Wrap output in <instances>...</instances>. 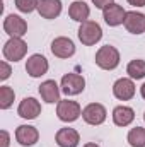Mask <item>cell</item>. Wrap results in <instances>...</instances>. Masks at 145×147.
Returning <instances> with one entry per match:
<instances>
[{
    "mask_svg": "<svg viewBox=\"0 0 145 147\" xmlns=\"http://www.w3.org/2000/svg\"><path fill=\"white\" fill-rule=\"evenodd\" d=\"M96 65L103 70H114L119 65V51L111 45L101 46L96 53Z\"/></svg>",
    "mask_w": 145,
    "mask_h": 147,
    "instance_id": "1",
    "label": "cell"
},
{
    "mask_svg": "<svg viewBox=\"0 0 145 147\" xmlns=\"http://www.w3.org/2000/svg\"><path fill=\"white\" fill-rule=\"evenodd\" d=\"M103 38V29L97 22L94 21H85L80 24L79 28V39L82 41V45L85 46H92L96 45L99 39Z\"/></svg>",
    "mask_w": 145,
    "mask_h": 147,
    "instance_id": "2",
    "label": "cell"
},
{
    "mask_svg": "<svg viewBox=\"0 0 145 147\" xmlns=\"http://www.w3.org/2000/svg\"><path fill=\"white\" fill-rule=\"evenodd\" d=\"M26 51H28V45L22 41V38H10L3 45V50H2L5 60H9V62H19V60H22L24 55H26Z\"/></svg>",
    "mask_w": 145,
    "mask_h": 147,
    "instance_id": "3",
    "label": "cell"
},
{
    "mask_svg": "<svg viewBox=\"0 0 145 147\" xmlns=\"http://www.w3.org/2000/svg\"><path fill=\"white\" fill-rule=\"evenodd\" d=\"M62 92L67 94V96H77L80 94L84 89H85V79L80 75V74H65L62 77Z\"/></svg>",
    "mask_w": 145,
    "mask_h": 147,
    "instance_id": "4",
    "label": "cell"
},
{
    "mask_svg": "<svg viewBox=\"0 0 145 147\" xmlns=\"http://www.w3.org/2000/svg\"><path fill=\"white\" fill-rule=\"evenodd\" d=\"M56 115L62 121H67V123H72L75 121L80 115V105L77 101H70V99H60L58 101V106H56Z\"/></svg>",
    "mask_w": 145,
    "mask_h": 147,
    "instance_id": "5",
    "label": "cell"
},
{
    "mask_svg": "<svg viewBox=\"0 0 145 147\" xmlns=\"http://www.w3.org/2000/svg\"><path fill=\"white\" fill-rule=\"evenodd\" d=\"M3 31L10 38H22L28 33V24H26V21L21 16L10 14L3 21Z\"/></svg>",
    "mask_w": 145,
    "mask_h": 147,
    "instance_id": "6",
    "label": "cell"
},
{
    "mask_svg": "<svg viewBox=\"0 0 145 147\" xmlns=\"http://www.w3.org/2000/svg\"><path fill=\"white\" fill-rule=\"evenodd\" d=\"M106 108L99 103H91L82 110V118L89 125H101L106 120Z\"/></svg>",
    "mask_w": 145,
    "mask_h": 147,
    "instance_id": "7",
    "label": "cell"
},
{
    "mask_svg": "<svg viewBox=\"0 0 145 147\" xmlns=\"http://www.w3.org/2000/svg\"><path fill=\"white\" fill-rule=\"evenodd\" d=\"M51 53L58 58H70L75 53V45L70 38L60 36L51 41Z\"/></svg>",
    "mask_w": 145,
    "mask_h": 147,
    "instance_id": "8",
    "label": "cell"
},
{
    "mask_svg": "<svg viewBox=\"0 0 145 147\" xmlns=\"http://www.w3.org/2000/svg\"><path fill=\"white\" fill-rule=\"evenodd\" d=\"M113 94H114V98L119 99V101H128V99H132V98L135 96V84H133V80H132V79H126V77L118 79V80L113 84Z\"/></svg>",
    "mask_w": 145,
    "mask_h": 147,
    "instance_id": "9",
    "label": "cell"
},
{
    "mask_svg": "<svg viewBox=\"0 0 145 147\" xmlns=\"http://www.w3.org/2000/svg\"><path fill=\"white\" fill-rule=\"evenodd\" d=\"M103 17H104V21H106V24L108 26H119V24H123L125 22V17H126V10L121 7V5H118V3H109L106 9H103Z\"/></svg>",
    "mask_w": 145,
    "mask_h": 147,
    "instance_id": "10",
    "label": "cell"
},
{
    "mask_svg": "<svg viewBox=\"0 0 145 147\" xmlns=\"http://www.w3.org/2000/svg\"><path fill=\"white\" fill-rule=\"evenodd\" d=\"M48 67H50L48 60L43 55H39V53L31 55L28 58V62H26V72L29 74L31 77H41V75H44V74L48 72Z\"/></svg>",
    "mask_w": 145,
    "mask_h": 147,
    "instance_id": "11",
    "label": "cell"
},
{
    "mask_svg": "<svg viewBox=\"0 0 145 147\" xmlns=\"http://www.w3.org/2000/svg\"><path fill=\"white\" fill-rule=\"evenodd\" d=\"M17 115L21 118H24V120H34V118H38V115H41V105H39V101L34 99V98H24L19 103Z\"/></svg>",
    "mask_w": 145,
    "mask_h": 147,
    "instance_id": "12",
    "label": "cell"
},
{
    "mask_svg": "<svg viewBox=\"0 0 145 147\" xmlns=\"http://www.w3.org/2000/svg\"><path fill=\"white\" fill-rule=\"evenodd\" d=\"M125 28L128 33L132 34H142L145 33V16L142 12H137V10H132V12H126V17H125Z\"/></svg>",
    "mask_w": 145,
    "mask_h": 147,
    "instance_id": "13",
    "label": "cell"
},
{
    "mask_svg": "<svg viewBox=\"0 0 145 147\" xmlns=\"http://www.w3.org/2000/svg\"><path fill=\"white\" fill-rule=\"evenodd\" d=\"M38 139H39V132L31 125H21L15 130V140L24 147L34 146L38 142Z\"/></svg>",
    "mask_w": 145,
    "mask_h": 147,
    "instance_id": "14",
    "label": "cell"
},
{
    "mask_svg": "<svg viewBox=\"0 0 145 147\" xmlns=\"http://www.w3.org/2000/svg\"><path fill=\"white\" fill-rule=\"evenodd\" d=\"M39 94L44 103H58L60 101V87L55 80H44L39 86Z\"/></svg>",
    "mask_w": 145,
    "mask_h": 147,
    "instance_id": "15",
    "label": "cell"
},
{
    "mask_svg": "<svg viewBox=\"0 0 145 147\" xmlns=\"http://www.w3.org/2000/svg\"><path fill=\"white\" fill-rule=\"evenodd\" d=\"M38 12L44 19H55L62 12V0H39Z\"/></svg>",
    "mask_w": 145,
    "mask_h": 147,
    "instance_id": "16",
    "label": "cell"
},
{
    "mask_svg": "<svg viewBox=\"0 0 145 147\" xmlns=\"http://www.w3.org/2000/svg\"><path fill=\"white\" fill-rule=\"evenodd\" d=\"M55 139L60 147H77L80 142V135L75 128H60Z\"/></svg>",
    "mask_w": 145,
    "mask_h": 147,
    "instance_id": "17",
    "label": "cell"
},
{
    "mask_svg": "<svg viewBox=\"0 0 145 147\" xmlns=\"http://www.w3.org/2000/svg\"><path fill=\"white\" fill-rule=\"evenodd\" d=\"M89 14H91V9H89V5H87L85 2H82V0H75V2L70 3V7H68V16H70V19L80 22V24L87 21Z\"/></svg>",
    "mask_w": 145,
    "mask_h": 147,
    "instance_id": "18",
    "label": "cell"
},
{
    "mask_svg": "<svg viewBox=\"0 0 145 147\" xmlns=\"http://www.w3.org/2000/svg\"><path fill=\"white\" fill-rule=\"evenodd\" d=\"M135 120V111L130 106H116L113 110V121L118 127H128Z\"/></svg>",
    "mask_w": 145,
    "mask_h": 147,
    "instance_id": "19",
    "label": "cell"
},
{
    "mask_svg": "<svg viewBox=\"0 0 145 147\" xmlns=\"http://www.w3.org/2000/svg\"><path fill=\"white\" fill-rule=\"evenodd\" d=\"M126 74L130 75V79H144L145 77V60H132L126 67Z\"/></svg>",
    "mask_w": 145,
    "mask_h": 147,
    "instance_id": "20",
    "label": "cell"
},
{
    "mask_svg": "<svg viewBox=\"0 0 145 147\" xmlns=\"http://www.w3.org/2000/svg\"><path fill=\"white\" fill-rule=\"evenodd\" d=\"M128 144L132 147H145V128L135 127L128 132Z\"/></svg>",
    "mask_w": 145,
    "mask_h": 147,
    "instance_id": "21",
    "label": "cell"
},
{
    "mask_svg": "<svg viewBox=\"0 0 145 147\" xmlns=\"http://www.w3.org/2000/svg\"><path fill=\"white\" fill-rule=\"evenodd\" d=\"M14 98H15V92L12 87H9V86L0 87V108L2 110H9L14 103Z\"/></svg>",
    "mask_w": 145,
    "mask_h": 147,
    "instance_id": "22",
    "label": "cell"
},
{
    "mask_svg": "<svg viewBox=\"0 0 145 147\" xmlns=\"http://www.w3.org/2000/svg\"><path fill=\"white\" fill-rule=\"evenodd\" d=\"M38 3H39V0H15V7L24 14H29V12L36 10Z\"/></svg>",
    "mask_w": 145,
    "mask_h": 147,
    "instance_id": "23",
    "label": "cell"
},
{
    "mask_svg": "<svg viewBox=\"0 0 145 147\" xmlns=\"http://www.w3.org/2000/svg\"><path fill=\"white\" fill-rule=\"evenodd\" d=\"M9 77H10V67H9L7 62H2V63H0V79L5 80V79H9Z\"/></svg>",
    "mask_w": 145,
    "mask_h": 147,
    "instance_id": "24",
    "label": "cell"
},
{
    "mask_svg": "<svg viewBox=\"0 0 145 147\" xmlns=\"http://www.w3.org/2000/svg\"><path fill=\"white\" fill-rule=\"evenodd\" d=\"M92 3H94L97 9H106L109 3H113V0H92Z\"/></svg>",
    "mask_w": 145,
    "mask_h": 147,
    "instance_id": "25",
    "label": "cell"
},
{
    "mask_svg": "<svg viewBox=\"0 0 145 147\" xmlns=\"http://www.w3.org/2000/svg\"><path fill=\"white\" fill-rule=\"evenodd\" d=\"M0 135H2V147H9V140H10V137H9V134L5 132V130H2L0 132Z\"/></svg>",
    "mask_w": 145,
    "mask_h": 147,
    "instance_id": "26",
    "label": "cell"
},
{
    "mask_svg": "<svg viewBox=\"0 0 145 147\" xmlns=\"http://www.w3.org/2000/svg\"><path fill=\"white\" fill-rule=\"evenodd\" d=\"M130 5H135V7H144L145 5V0H128Z\"/></svg>",
    "mask_w": 145,
    "mask_h": 147,
    "instance_id": "27",
    "label": "cell"
},
{
    "mask_svg": "<svg viewBox=\"0 0 145 147\" xmlns=\"http://www.w3.org/2000/svg\"><path fill=\"white\" fill-rule=\"evenodd\" d=\"M140 94H142V98L145 99V82L142 84V87H140Z\"/></svg>",
    "mask_w": 145,
    "mask_h": 147,
    "instance_id": "28",
    "label": "cell"
},
{
    "mask_svg": "<svg viewBox=\"0 0 145 147\" xmlns=\"http://www.w3.org/2000/svg\"><path fill=\"white\" fill-rule=\"evenodd\" d=\"M84 147H99L97 144H94V142H89V144H85Z\"/></svg>",
    "mask_w": 145,
    "mask_h": 147,
    "instance_id": "29",
    "label": "cell"
},
{
    "mask_svg": "<svg viewBox=\"0 0 145 147\" xmlns=\"http://www.w3.org/2000/svg\"><path fill=\"white\" fill-rule=\"evenodd\" d=\"M144 120H145V113H144Z\"/></svg>",
    "mask_w": 145,
    "mask_h": 147,
    "instance_id": "30",
    "label": "cell"
}]
</instances>
